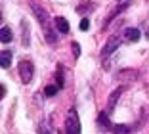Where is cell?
Segmentation results:
<instances>
[{
	"mask_svg": "<svg viewBox=\"0 0 149 134\" xmlns=\"http://www.w3.org/2000/svg\"><path fill=\"white\" fill-rule=\"evenodd\" d=\"M118 44H120L118 36H111V39L105 42V46H103V52H101V58H109L111 54H113L115 50L118 48Z\"/></svg>",
	"mask_w": 149,
	"mask_h": 134,
	"instance_id": "4",
	"label": "cell"
},
{
	"mask_svg": "<svg viewBox=\"0 0 149 134\" xmlns=\"http://www.w3.org/2000/svg\"><path fill=\"white\" fill-rule=\"evenodd\" d=\"M65 132L67 134H80V121H79V113L71 109L67 113V119H65Z\"/></svg>",
	"mask_w": 149,
	"mask_h": 134,
	"instance_id": "2",
	"label": "cell"
},
{
	"mask_svg": "<svg viewBox=\"0 0 149 134\" xmlns=\"http://www.w3.org/2000/svg\"><path fill=\"white\" fill-rule=\"evenodd\" d=\"M124 92V88L120 86V88H115L113 92H111V96H109V100H107V115H111L113 113V109H115V105H117V102L120 100V94Z\"/></svg>",
	"mask_w": 149,
	"mask_h": 134,
	"instance_id": "3",
	"label": "cell"
},
{
	"mask_svg": "<svg viewBox=\"0 0 149 134\" xmlns=\"http://www.w3.org/2000/svg\"><path fill=\"white\" fill-rule=\"evenodd\" d=\"M56 92H57V86H46L44 88V94L46 96H54Z\"/></svg>",
	"mask_w": 149,
	"mask_h": 134,
	"instance_id": "12",
	"label": "cell"
},
{
	"mask_svg": "<svg viewBox=\"0 0 149 134\" xmlns=\"http://www.w3.org/2000/svg\"><path fill=\"white\" fill-rule=\"evenodd\" d=\"M31 8H33V12H35V15H36V19H38L40 25H46V23H48V12H46L42 6H38L36 2H33Z\"/></svg>",
	"mask_w": 149,
	"mask_h": 134,
	"instance_id": "5",
	"label": "cell"
},
{
	"mask_svg": "<svg viewBox=\"0 0 149 134\" xmlns=\"http://www.w3.org/2000/svg\"><path fill=\"white\" fill-rule=\"evenodd\" d=\"M56 27H57V33H69V23H67V19L61 18V15L56 18Z\"/></svg>",
	"mask_w": 149,
	"mask_h": 134,
	"instance_id": "7",
	"label": "cell"
},
{
	"mask_svg": "<svg viewBox=\"0 0 149 134\" xmlns=\"http://www.w3.org/2000/svg\"><path fill=\"white\" fill-rule=\"evenodd\" d=\"M12 39H13L12 29L4 25V27H2V35H0V42H2V44H8V42H12Z\"/></svg>",
	"mask_w": 149,
	"mask_h": 134,
	"instance_id": "8",
	"label": "cell"
},
{
	"mask_svg": "<svg viewBox=\"0 0 149 134\" xmlns=\"http://www.w3.org/2000/svg\"><path fill=\"white\" fill-rule=\"evenodd\" d=\"M124 39H126L128 42H138V40L141 39L140 29H136V27H128V29L124 31Z\"/></svg>",
	"mask_w": 149,
	"mask_h": 134,
	"instance_id": "6",
	"label": "cell"
},
{
	"mask_svg": "<svg viewBox=\"0 0 149 134\" xmlns=\"http://www.w3.org/2000/svg\"><path fill=\"white\" fill-rule=\"evenodd\" d=\"M0 61H2V67H4V69H8L10 63H12V50H2Z\"/></svg>",
	"mask_w": 149,
	"mask_h": 134,
	"instance_id": "9",
	"label": "cell"
},
{
	"mask_svg": "<svg viewBox=\"0 0 149 134\" xmlns=\"http://www.w3.org/2000/svg\"><path fill=\"white\" fill-rule=\"evenodd\" d=\"M113 130L115 134H128L130 132V126H126V125H118V126H113Z\"/></svg>",
	"mask_w": 149,
	"mask_h": 134,
	"instance_id": "11",
	"label": "cell"
},
{
	"mask_svg": "<svg viewBox=\"0 0 149 134\" xmlns=\"http://www.w3.org/2000/svg\"><path fill=\"white\" fill-rule=\"evenodd\" d=\"M21 29H23V46H29V25L21 21Z\"/></svg>",
	"mask_w": 149,
	"mask_h": 134,
	"instance_id": "10",
	"label": "cell"
},
{
	"mask_svg": "<svg viewBox=\"0 0 149 134\" xmlns=\"http://www.w3.org/2000/svg\"><path fill=\"white\" fill-rule=\"evenodd\" d=\"M38 134H50V130L46 128V126H44V125H42V126H40V128H38Z\"/></svg>",
	"mask_w": 149,
	"mask_h": 134,
	"instance_id": "15",
	"label": "cell"
},
{
	"mask_svg": "<svg viewBox=\"0 0 149 134\" xmlns=\"http://www.w3.org/2000/svg\"><path fill=\"white\" fill-rule=\"evenodd\" d=\"M71 48H73V52H74V58H79L80 56V44L79 42H73V44H71Z\"/></svg>",
	"mask_w": 149,
	"mask_h": 134,
	"instance_id": "13",
	"label": "cell"
},
{
	"mask_svg": "<svg viewBox=\"0 0 149 134\" xmlns=\"http://www.w3.org/2000/svg\"><path fill=\"white\" fill-rule=\"evenodd\" d=\"M88 27H90V21H88V19H86V18H84V19H82V21H80V29H82V31H86V29H88Z\"/></svg>",
	"mask_w": 149,
	"mask_h": 134,
	"instance_id": "14",
	"label": "cell"
},
{
	"mask_svg": "<svg viewBox=\"0 0 149 134\" xmlns=\"http://www.w3.org/2000/svg\"><path fill=\"white\" fill-rule=\"evenodd\" d=\"M17 71H19V77H21V81L25 82H31L33 77H35V65H33L31 60H21L17 65Z\"/></svg>",
	"mask_w": 149,
	"mask_h": 134,
	"instance_id": "1",
	"label": "cell"
}]
</instances>
